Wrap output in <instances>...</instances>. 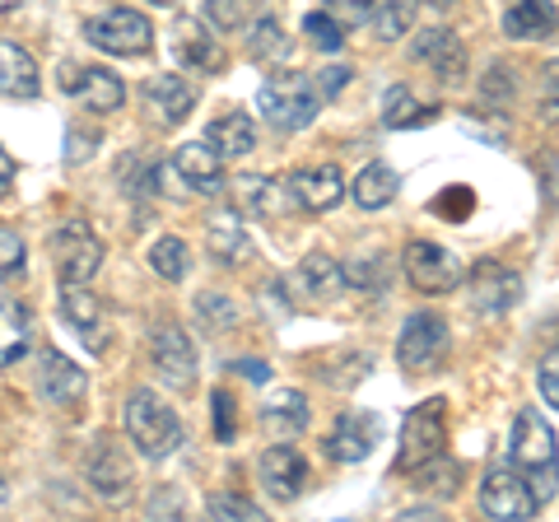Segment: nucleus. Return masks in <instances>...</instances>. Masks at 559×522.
I'll list each match as a JSON object with an SVG mask.
<instances>
[{
  "label": "nucleus",
  "instance_id": "obj_44",
  "mask_svg": "<svg viewBox=\"0 0 559 522\" xmlns=\"http://www.w3.org/2000/svg\"><path fill=\"white\" fill-rule=\"evenodd\" d=\"M326 10L336 14L345 28H359L364 20H373V0H326Z\"/></svg>",
  "mask_w": 559,
  "mask_h": 522
},
{
  "label": "nucleus",
  "instance_id": "obj_1",
  "mask_svg": "<svg viewBox=\"0 0 559 522\" xmlns=\"http://www.w3.org/2000/svg\"><path fill=\"white\" fill-rule=\"evenodd\" d=\"M509 462L527 476L532 495L546 503L559 490V443H555V429L540 420V411L522 406L513 415V434H509Z\"/></svg>",
  "mask_w": 559,
  "mask_h": 522
},
{
  "label": "nucleus",
  "instance_id": "obj_43",
  "mask_svg": "<svg viewBox=\"0 0 559 522\" xmlns=\"http://www.w3.org/2000/svg\"><path fill=\"white\" fill-rule=\"evenodd\" d=\"M210 402H215V439H219V443H229L234 434H238V411H234V396L219 388L215 396H210Z\"/></svg>",
  "mask_w": 559,
  "mask_h": 522
},
{
  "label": "nucleus",
  "instance_id": "obj_16",
  "mask_svg": "<svg viewBox=\"0 0 559 522\" xmlns=\"http://www.w3.org/2000/svg\"><path fill=\"white\" fill-rule=\"evenodd\" d=\"M378 443V420L369 411H345L336 429H331V439H326V452L336 462H364L373 452Z\"/></svg>",
  "mask_w": 559,
  "mask_h": 522
},
{
  "label": "nucleus",
  "instance_id": "obj_20",
  "mask_svg": "<svg viewBox=\"0 0 559 522\" xmlns=\"http://www.w3.org/2000/svg\"><path fill=\"white\" fill-rule=\"evenodd\" d=\"M145 108L154 121H164V127H178V121L197 108V90L182 80V75H154L145 84Z\"/></svg>",
  "mask_w": 559,
  "mask_h": 522
},
{
  "label": "nucleus",
  "instance_id": "obj_50",
  "mask_svg": "<svg viewBox=\"0 0 559 522\" xmlns=\"http://www.w3.org/2000/svg\"><path fill=\"white\" fill-rule=\"evenodd\" d=\"M345 80H349V71H345V66H331V71L322 75V84H318V90H322V98H326V94H336Z\"/></svg>",
  "mask_w": 559,
  "mask_h": 522
},
{
  "label": "nucleus",
  "instance_id": "obj_26",
  "mask_svg": "<svg viewBox=\"0 0 559 522\" xmlns=\"http://www.w3.org/2000/svg\"><path fill=\"white\" fill-rule=\"evenodd\" d=\"M261 425L266 434H280V439H294L299 429H308V396L294 388H280L266 406H261Z\"/></svg>",
  "mask_w": 559,
  "mask_h": 522
},
{
  "label": "nucleus",
  "instance_id": "obj_36",
  "mask_svg": "<svg viewBox=\"0 0 559 522\" xmlns=\"http://www.w3.org/2000/svg\"><path fill=\"white\" fill-rule=\"evenodd\" d=\"M304 33H308V43L318 51H341L345 47V24L331 10H312L304 20Z\"/></svg>",
  "mask_w": 559,
  "mask_h": 522
},
{
  "label": "nucleus",
  "instance_id": "obj_14",
  "mask_svg": "<svg viewBox=\"0 0 559 522\" xmlns=\"http://www.w3.org/2000/svg\"><path fill=\"white\" fill-rule=\"evenodd\" d=\"M61 84L84 103V108H94V112H117L121 103H127L121 80L112 71H103V66H66Z\"/></svg>",
  "mask_w": 559,
  "mask_h": 522
},
{
  "label": "nucleus",
  "instance_id": "obj_34",
  "mask_svg": "<svg viewBox=\"0 0 559 522\" xmlns=\"http://www.w3.org/2000/svg\"><path fill=\"white\" fill-rule=\"evenodd\" d=\"M248 57L252 61H280L289 57V38H285V24L275 20V14H261L248 33Z\"/></svg>",
  "mask_w": 559,
  "mask_h": 522
},
{
  "label": "nucleus",
  "instance_id": "obj_2",
  "mask_svg": "<svg viewBox=\"0 0 559 522\" xmlns=\"http://www.w3.org/2000/svg\"><path fill=\"white\" fill-rule=\"evenodd\" d=\"M127 434H131V443H135L140 458L164 462L182 443V420H178V411H173L159 392L135 388L127 396Z\"/></svg>",
  "mask_w": 559,
  "mask_h": 522
},
{
  "label": "nucleus",
  "instance_id": "obj_35",
  "mask_svg": "<svg viewBox=\"0 0 559 522\" xmlns=\"http://www.w3.org/2000/svg\"><path fill=\"white\" fill-rule=\"evenodd\" d=\"M150 266L159 271L164 281H173V285L187 281V271H191L187 242H182V238H173V234H168V238H159V242H154V248H150Z\"/></svg>",
  "mask_w": 559,
  "mask_h": 522
},
{
  "label": "nucleus",
  "instance_id": "obj_18",
  "mask_svg": "<svg viewBox=\"0 0 559 522\" xmlns=\"http://www.w3.org/2000/svg\"><path fill=\"white\" fill-rule=\"evenodd\" d=\"M219 164H224V154L210 141H187V145H178V154H173V173H178L182 182H191V191H210V197L224 187Z\"/></svg>",
  "mask_w": 559,
  "mask_h": 522
},
{
  "label": "nucleus",
  "instance_id": "obj_51",
  "mask_svg": "<svg viewBox=\"0 0 559 522\" xmlns=\"http://www.w3.org/2000/svg\"><path fill=\"white\" fill-rule=\"evenodd\" d=\"M10 178H14V159H10L5 150H0V197L10 191Z\"/></svg>",
  "mask_w": 559,
  "mask_h": 522
},
{
  "label": "nucleus",
  "instance_id": "obj_11",
  "mask_svg": "<svg viewBox=\"0 0 559 522\" xmlns=\"http://www.w3.org/2000/svg\"><path fill=\"white\" fill-rule=\"evenodd\" d=\"M466 299L476 312H485V318H503V312L518 308V299H522V275L499 266V261H480V266L466 275Z\"/></svg>",
  "mask_w": 559,
  "mask_h": 522
},
{
  "label": "nucleus",
  "instance_id": "obj_53",
  "mask_svg": "<svg viewBox=\"0 0 559 522\" xmlns=\"http://www.w3.org/2000/svg\"><path fill=\"white\" fill-rule=\"evenodd\" d=\"M154 5H168V0H154Z\"/></svg>",
  "mask_w": 559,
  "mask_h": 522
},
{
  "label": "nucleus",
  "instance_id": "obj_52",
  "mask_svg": "<svg viewBox=\"0 0 559 522\" xmlns=\"http://www.w3.org/2000/svg\"><path fill=\"white\" fill-rule=\"evenodd\" d=\"M0 503H5V485H0Z\"/></svg>",
  "mask_w": 559,
  "mask_h": 522
},
{
  "label": "nucleus",
  "instance_id": "obj_3",
  "mask_svg": "<svg viewBox=\"0 0 559 522\" xmlns=\"http://www.w3.org/2000/svg\"><path fill=\"white\" fill-rule=\"evenodd\" d=\"M257 108L275 131H299L322 112V90L299 71H280V75H271L266 84H261Z\"/></svg>",
  "mask_w": 559,
  "mask_h": 522
},
{
  "label": "nucleus",
  "instance_id": "obj_17",
  "mask_svg": "<svg viewBox=\"0 0 559 522\" xmlns=\"http://www.w3.org/2000/svg\"><path fill=\"white\" fill-rule=\"evenodd\" d=\"M38 388L51 406H75L84 392H90V378H84V369L75 359H66L57 351L43 355V369H38Z\"/></svg>",
  "mask_w": 559,
  "mask_h": 522
},
{
  "label": "nucleus",
  "instance_id": "obj_23",
  "mask_svg": "<svg viewBox=\"0 0 559 522\" xmlns=\"http://www.w3.org/2000/svg\"><path fill=\"white\" fill-rule=\"evenodd\" d=\"M503 33H509V38H555L559 14L550 0H513V5L503 10Z\"/></svg>",
  "mask_w": 559,
  "mask_h": 522
},
{
  "label": "nucleus",
  "instance_id": "obj_54",
  "mask_svg": "<svg viewBox=\"0 0 559 522\" xmlns=\"http://www.w3.org/2000/svg\"><path fill=\"white\" fill-rule=\"evenodd\" d=\"M439 5H452V0H439Z\"/></svg>",
  "mask_w": 559,
  "mask_h": 522
},
{
  "label": "nucleus",
  "instance_id": "obj_33",
  "mask_svg": "<svg viewBox=\"0 0 559 522\" xmlns=\"http://www.w3.org/2000/svg\"><path fill=\"white\" fill-rule=\"evenodd\" d=\"M415 14H419V0H373V28H378V38L382 43L406 38L411 24H415Z\"/></svg>",
  "mask_w": 559,
  "mask_h": 522
},
{
  "label": "nucleus",
  "instance_id": "obj_37",
  "mask_svg": "<svg viewBox=\"0 0 559 522\" xmlns=\"http://www.w3.org/2000/svg\"><path fill=\"white\" fill-rule=\"evenodd\" d=\"M197 312H201V322H205V332H229L234 327V318H238V308L224 299V294H201L197 299Z\"/></svg>",
  "mask_w": 559,
  "mask_h": 522
},
{
  "label": "nucleus",
  "instance_id": "obj_32",
  "mask_svg": "<svg viewBox=\"0 0 559 522\" xmlns=\"http://www.w3.org/2000/svg\"><path fill=\"white\" fill-rule=\"evenodd\" d=\"M299 281L308 285L312 299H336L341 285H345V266H336V261L322 257V252H312V257H304Z\"/></svg>",
  "mask_w": 559,
  "mask_h": 522
},
{
  "label": "nucleus",
  "instance_id": "obj_10",
  "mask_svg": "<svg viewBox=\"0 0 559 522\" xmlns=\"http://www.w3.org/2000/svg\"><path fill=\"white\" fill-rule=\"evenodd\" d=\"M150 364L159 369V378L173 392H187L197 382V351H191V341L178 322H159L150 332Z\"/></svg>",
  "mask_w": 559,
  "mask_h": 522
},
{
  "label": "nucleus",
  "instance_id": "obj_28",
  "mask_svg": "<svg viewBox=\"0 0 559 522\" xmlns=\"http://www.w3.org/2000/svg\"><path fill=\"white\" fill-rule=\"evenodd\" d=\"M205 141L215 145L224 159H242L248 150H257V127H252V117H242V112H224L215 127H210Z\"/></svg>",
  "mask_w": 559,
  "mask_h": 522
},
{
  "label": "nucleus",
  "instance_id": "obj_12",
  "mask_svg": "<svg viewBox=\"0 0 559 522\" xmlns=\"http://www.w3.org/2000/svg\"><path fill=\"white\" fill-rule=\"evenodd\" d=\"M257 476H261V490H266L271 499H280V503H294V499L304 495L308 462L299 458V448H294L289 439H280V443H271L266 452H261Z\"/></svg>",
  "mask_w": 559,
  "mask_h": 522
},
{
  "label": "nucleus",
  "instance_id": "obj_15",
  "mask_svg": "<svg viewBox=\"0 0 559 522\" xmlns=\"http://www.w3.org/2000/svg\"><path fill=\"white\" fill-rule=\"evenodd\" d=\"M415 57L429 61V71L439 75L443 84H462L466 80V47L452 28H429L425 38L415 43Z\"/></svg>",
  "mask_w": 559,
  "mask_h": 522
},
{
  "label": "nucleus",
  "instance_id": "obj_25",
  "mask_svg": "<svg viewBox=\"0 0 559 522\" xmlns=\"http://www.w3.org/2000/svg\"><path fill=\"white\" fill-rule=\"evenodd\" d=\"M38 90H43L38 61H33L24 47L0 43V94H5V98H33Z\"/></svg>",
  "mask_w": 559,
  "mask_h": 522
},
{
  "label": "nucleus",
  "instance_id": "obj_40",
  "mask_svg": "<svg viewBox=\"0 0 559 522\" xmlns=\"http://www.w3.org/2000/svg\"><path fill=\"white\" fill-rule=\"evenodd\" d=\"M457 476H462V466L457 462H443V452L433 462L419 466V485L433 481V495H457Z\"/></svg>",
  "mask_w": 559,
  "mask_h": 522
},
{
  "label": "nucleus",
  "instance_id": "obj_13",
  "mask_svg": "<svg viewBox=\"0 0 559 522\" xmlns=\"http://www.w3.org/2000/svg\"><path fill=\"white\" fill-rule=\"evenodd\" d=\"M84 476H90V485L103 495V499H121L131 490V462H127V452H121L117 439H94L90 448V458H84Z\"/></svg>",
  "mask_w": 559,
  "mask_h": 522
},
{
  "label": "nucleus",
  "instance_id": "obj_9",
  "mask_svg": "<svg viewBox=\"0 0 559 522\" xmlns=\"http://www.w3.org/2000/svg\"><path fill=\"white\" fill-rule=\"evenodd\" d=\"M401 261H406V281L419 294H448V289H457L466 281L462 261L448 248H439V242H425V238H415Z\"/></svg>",
  "mask_w": 559,
  "mask_h": 522
},
{
  "label": "nucleus",
  "instance_id": "obj_7",
  "mask_svg": "<svg viewBox=\"0 0 559 522\" xmlns=\"http://www.w3.org/2000/svg\"><path fill=\"white\" fill-rule=\"evenodd\" d=\"M448 355V322L439 312H411L406 327L396 336V364L406 373H419V369H433Z\"/></svg>",
  "mask_w": 559,
  "mask_h": 522
},
{
  "label": "nucleus",
  "instance_id": "obj_48",
  "mask_svg": "<svg viewBox=\"0 0 559 522\" xmlns=\"http://www.w3.org/2000/svg\"><path fill=\"white\" fill-rule=\"evenodd\" d=\"M94 145H98V135L90 141V131H84V127H70V150H66V159H70V164H80Z\"/></svg>",
  "mask_w": 559,
  "mask_h": 522
},
{
  "label": "nucleus",
  "instance_id": "obj_19",
  "mask_svg": "<svg viewBox=\"0 0 559 522\" xmlns=\"http://www.w3.org/2000/svg\"><path fill=\"white\" fill-rule=\"evenodd\" d=\"M289 187H294V197H299L304 211H331V205L345 197V178H341L336 164H308V168L294 173Z\"/></svg>",
  "mask_w": 559,
  "mask_h": 522
},
{
  "label": "nucleus",
  "instance_id": "obj_49",
  "mask_svg": "<svg viewBox=\"0 0 559 522\" xmlns=\"http://www.w3.org/2000/svg\"><path fill=\"white\" fill-rule=\"evenodd\" d=\"M229 369H234V373H248L252 382H266V378H271V373H266V364H261V359H234Z\"/></svg>",
  "mask_w": 559,
  "mask_h": 522
},
{
  "label": "nucleus",
  "instance_id": "obj_42",
  "mask_svg": "<svg viewBox=\"0 0 559 522\" xmlns=\"http://www.w3.org/2000/svg\"><path fill=\"white\" fill-rule=\"evenodd\" d=\"M205 513L210 518H248V522H257L261 518V509L252 499H242V495H215L205 503Z\"/></svg>",
  "mask_w": 559,
  "mask_h": 522
},
{
  "label": "nucleus",
  "instance_id": "obj_22",
  "mask_svg": "<svg viewBox=\"0 0 559 522\" xmlns=\"http://www.w3.org/2000/svg\"><path fill=\"white\" fill-rule=\"evenodd\" d=\"M238 197H242V205H252L261 220H289L294 211H299L294 187L271 182V178H238Z\"/></svg>",
  "mask_w": 559,
  "mask_h": 522
},
{
  "label": "nucleus",
  "instance_id": "obj_45",
  "mask_svg": "<svg viewBox=\"0 0 559 522\" xmlns=\"http://www.w3.org/2000/svg\"><path fill=\"white\" fill-rule=\"evenodd\" d=\"M345 281L355 285V289H378V281H382V261H378V257L349 261V266H345Z\"/></svg>",
  "mask_w": 559,
  "mask_h": 522
},
{
  "label": "nucleus",
  "instance_id": "obj_41",
  "mask_svg": "<svg viewBox=\"0 0 559 522\" xmlns=\"http://www.w3.org/2000/svg\"><path fill=\"white\" fill-rule=\"evenodd\" d=\"M252 0H205V20L215 28H238L242 20H248Z\"/></svg>",
  "mask_w": 559,
  "mask_h": 522
},
{
  "label": "nucleus",
  "instance_id": "obj_46",
  "mask_svg": "<svg viewBox=\"0 0 559 522\" xmlns=\"http://www.w3.org/2000/svg\"><path fill=\"white\" fill-rule=\"evenodd\" d=\"M536 382H540V396H546V406L559 411V351H550L546 359H540Z\"/></svg>",
  "mask_w": 559,
  "mask_h": 522
},
{
  "label": "nucleus",
  "instance_id": "obj_31",
  "mask_svg": "<svg viewBox=\"0 0 559 522\" xmlns=\"http://www.w3.org/2000/svg\"><path fill=\"white\" fill-rule=\"evenodd\" d=\"M24 351H28V312L20 304L0 299V369H10Z\"/></svg>",
  "mask_w": 559,
  "mask_h": 522
},
{
  "label": "nucleus",
  "instance_id": "obj_38",
  "mask_svg": "<svg viewBox=\"0 0 559 522\" xmlns=\"http://www.w3.org/2000/svg\"><path fill=\"white\" fill-rule=\"evenodd\" d=\"M24 261H28L24 238L14 234V229H0V281H14V275H24Z\"/></svg>",
  "mask_w": 559,
  "mask_h": 522
},
{
  "label": "nucleus",
  "instance_id": "obj_47",
  "mask_svg": "<svg viewBox=\"0 0 559 522\" xmlns=\"http://www.w3.org/2000/svg\"><path fill=\"white\" fill-rule=\"evenodd\" d=\"M471 205H476V197H471L466 187H452V191H443V197L433 201V211H439V215H452V211H462V220H466V211H471Z\"/></svg>",
  "mask_w": 559,
  "mask_h": 522
},
{
  "label": "nucleus",
  "instance_id": "obj_24",
  "mask_svg": "<svg viewBox=\"0 0 559 522\" xmlns=\"http://www.w3.org/2000/svg\"><path fill=\"white\" fill-rule=\"evenodd\" d=\"M61 312H66V322L75 327V332L90 341V345H103V304H98V294L90 289V281L66 285V294H61Z\"/></svg>",
  "mask_w": 559,
  "mask_h": 522
},
{
  "label": "nucleus",
  "instance_id": "obj_21",
  "mask_svg": "<svg viewBox=\"0 0 559 522\" xmlns=\"http://www.w3.org/2000/svg\"><path fill=\"white\" fill-rule=\"evenodd\" d=\"M173 57H178L182 66H191V71H219L224 66V51L205 33L201 20H178L173 24Z\"/></svg>",
  "mask_w": 559,
  "mask_h": 522
},
{
  "label": "nucleus",
  "instance_id": "obj_30",
  "mask_svg": "<svg viewBox=\"0 0 559 522\" xmlns=\"http://www.w3.org/2000/svg\"><path fill=\"white\" fill-rule=\"evenodd\" d=\"M396 197V173L392 164H364L359 178H355V201L364 205V211H382Z\"/></svg>",
  "mask_w": 559,
  "mask_h": 522
},
{
  "label": "nucleus",
  "instance_id": "obj_5",
  "mask_svg": "<svg viewBox=\"0 0 559 522\" xmlns=\"http://www.w3.org/2000/svg\"><path fill=\"white\" fill-rule=\"evenodd\" d=\"M51 266H57V275L66 285L94 281L98 266H103V238L84 220H66L61 229L51 234Z\"/></svg>",
  "mask_w": 559,
  "mask_h": 522
},
{
  "label": "nucleus",
  "instance_id": "obj_8",
  "mask_svg": "<svg viewBox=\"0 0 559 522\" xmlns=\"http://www.w3.org/2000/svg\"><path fill=\"white\" fill-rule=\"evenodd\" d=\"M480 509H485V518L527 522L540 509V499L532 495L527 476H522L518 466L509 462V466H489V476L480 481Z\"/></svg>",
  "mask_w": 559,
  "mask_h": 522
},
{
  "label": "nucleus",
  "instance_id": "obj_6",
  "mask_svg": "<svg viewBox=\"0 0 559 522\" xmlns=\"http://www.w3.org/2000/svg\"><path fill=\"white\" fill-rule=\"evenodd\" d=\"M84 33H90V43L98 51H112V57H145V51L154 47V28L140 10L131 5H112L103 10L98 20L84 24Z\"/></svg>",
  "mask_w": 559,
  "mask_h": 522
},
{
  "label": "nucleus",
  "instance_id": "obj_27",
  "mask_svg": "<svg viewBox=\"0 0 559 522\" xmlns=\"http://www.w3.org/2000/svg\"><path fill=\"white\" fill-rule=\"evenodd\" d=\"M205 242H210V252H215L219 261H229V266L252 257V238H248V229H242V220L234 211H219L215 220H210Z\"/></svg>",
  "mask_w": 559,
  "mask_h": 522
},
{
  "label": "nucleus",
  "instance_id": "obj_39",
  "mask_svg": "<svg viewBox=\"0 0 559 522\" xmlns=\"http://www.w3.org/2000/svg\"><path fill=\"white\" fill-rule=\"evenodd\" d=\"M536 112H540V121H546V127H559V61H550L546 75H540Z\"/></svg>",
  "mask_w": 559,
  "mask_h": 522
},
{
  "label": "nucleus",
  "instance_id": "obj_29",
  "mask_svg": "<svg viewBox=\"0 0 559 522\" xmlns=\"http://www.w3.org/2000/svg\"><path fill=\"white\" fill-rule=\"evenodd\" d=\"M439 112L433 108H425L406 84H392L388 94H382V121H388L392 131H406V127H425V121H433Z\"/></svg>",
  "mask_w": 559,
  "mask_h": 522
},
{
  "label": "nucleus",
  "instance_id": "obj_4",
  "mask_svg": "<svg viewBox=\"0 0 559 522\" xmlns=\"http://www.w3.org/2000/svg\"><path fill=\"white\" fill-rule=\"evenodd\" d=\"M448 443V402L433 396V402L411 406L406 425H401V448H396V472H419L425 462H433Z\"/></svg>",
  "mask_w": 559,
  "mask_h": 522
}]
</instances>
